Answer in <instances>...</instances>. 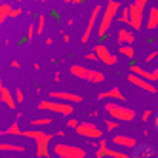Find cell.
Wrapping results in <instances>:
<instances>
[{"label": "cell", "instance_id": "obj_1", "mask_svg": "<svg viewBox=\"0 0 158 158\" xmlns=\"http://www.w3.org/2000/svg\"><path fill=\"white\" fill-rule=\"evenodd\" d=\"M23 137H31L35 139L36 143V156L40 158H48L50 156V141L57 135L61 137L63 131H57V133H48V131H40V130H29V131H21Z\"/></svg>", "mask_w": 158, "mask_h": 158}, {"label": "cell", "instance_id": "obj_2", "mask_svg": "<svg viewBox=\"0 0 158 158\" xmlns=\"http://www.w3.org/2000/svg\"><path fill=\"white\" fill-rule=\"evenodd\" d=\"M120 8H122V4L118 2V0H109V2L105 4L103 14H101V21L97 23V36L99 38H105L109 35L110 25H112V21L116 19Z\"/></svg>", "mask_w": 158, "mask_h": 158}, {"label": "cell", "instance_id": "obj_3", "mask_svg": "<svg viewBox=\"0 0 158 158\" xmlns=\"http://www.w3.org/2000/svg\"><path fill=\"white\" fill-rule=\"evenodd\" d=\"M105 110H107V114H109L110 118H114V120H118V122H133V118L137 116L133 109L124 107V105H120V103H114V101H109V103L105 105Z\"/></svg>", "mask_w": 158, "mask_h": 158}, {"label": "cell", "instance_id": "obj_4", "mask_svg": "<svg viewBox=\"0 0 158 158\" xmlns=\"http://www.w3.org/2000/svg\"><path fill=\"white\" fill-rule=\"evenodd\" d=\"M38 109L40 110H50V112H55V114H61V116H71L73 114V103H65V101H40L38 103Z\"/></svg>", "mask_w": 158, "mask_h": 158}, {"label": "cell", "instance_id": "obj_5", "mask_svg": "<svg viewBox=\"0 0 158 158\" xmlns=\"http://www.w3.org/2000/svg\"><path fill=\"white\" fill-rule=\"evenodd\" d=\"M53 154L59 158H86V151L82 147L71 143H57L53 147Z\"/></svg>", "mask_w": 158, "mask_h": 158}, {"label": "cell", "instance_id": "obj_6", "mask_svg": "<svg viewBox=\"0 0 158 158\" xmlns=\"http://www.w3.org/2000/svg\"><path fill=\"white\" fill-rule=\"evenodd\" d=\"M74 131L80 135V137H86V139H103V131H101L94 122H80Z\"/></svg>", "mask_w": 158, "mask_h": 158}, {"label": "cell", "instance_id": "obj_7", "mask_svg": "<svg viewBox=\"0 0 158 158\" xmlns=\"http://www.w3.org/2000/svg\"><path fill=\"white\" fill-rule=\"evenodd\" d=\"M128 8H130V23H128V25H130L133 31H141V29H143L145 8L139 6V4H135V2H131Z\"/></svg>", "mask_w": 158, "mask_h": 158}, {"label": "cell", "instance_id": "obj_8", "mask_svg": "<svg viewBox=\"0 0 158 158\" xmlns=\"http://www.w3.org/2000/svg\"><path fill=\"white\" fill-rule=\"evenodd\" d=\"M101 10H103L101 6H95V8L92 10V14H89V19H88V25H86V31H84L82 38H80L82 44H86V42L89 40V36H92L94 29L97 27V23H99V15H101Z\"/></svg>", "mask_w": 158, "mask_h": 158}, {"label": "cell", "instance_id": "obj_9", "mask_svg": "<svg viewBox=\"0 0 158 158\" xmlns=\"http://www.w3.org/2000/svg\"><path fill=\"white\" fill-rule=\"evenodd\" d=\"M94 52L97 53V59L103 63V65L112 67V65H116V63H118V57H116V55L105 46V44H97V46L94 48Z\"/></svg>", "mask_w": 158, "mask_h": 158}, {"label": "cell", "instance_id": "obj_10", "mask_svg": "<svg viewBox=\"0 0 158 158\" xmlns=\"http://www.w3.org/2000/svg\"><path fill=\"white\" fill-rule=\"evenodd\" d=\"M128 82H130L131 86H137L139 89H143V92H147V94H156V92H158L156 86H154L151 80H147V78H141V76L133 74V73L128 74Z\"/></svg>", "mask_w": 158, "mask_h": 158}, {"label": "cell", "instance_id": "obj_11", "mask_svg": "<svg viewBox=\"0 0 158 158\" xmlns=\"http://www.w3.org/2000/svg\"><path fill=\"white\" fill-rule=\"evenodd\" d=\"M110 141H112V145L122 147V149H135V147H137V141H135L133 137H130V135H124V133L112 135Z\"/></svg>", "mask_w": 158, "mask_h": 158}, {"label": "cell", "instance_id": "obj_12", "mask_svg": "<svg viewBox=\"0 0 158 158\" xmlns=\"http://www.w3.org/2000/svg\"><path fill=\"white\" fill-rule=\"evenodd\" d=\"M52 99H59L65 101V103H82V95L80 94H73V92H52L50 94Z\"/></svg>", "mask_w": 158, "mask_h": 158}, {"label": "cell", "instance_id": "obj_13", "mask_svg": "<svg viewBox=\"0 0 158 158\" xmlns=\"http://www.w3.org/2000/svg\"><path fill=\"white\" fill-rule=\"evenodd\" d=\"M133 42H135L133 29H126V27L118 29V32H116V44H120V46H124V44H131V46H133Z\"/></svg>", "mask_w": 158, "mask_h": 158}, {"label": "cell", "instance_id": "obj_14", "mask_svg": "<svg viewBox=\"0 0 158 158\" xmlns=\"http://www.w3.org/2000/svg\"><path fill=\"white\" fill-rule=\"evenodd\" d=\"M97 99H99V101H101V99H112V101H126V95L122 94V89H120L118 86H112L110 89H107V92L99 94V95H97Z\"/></svg>", "mask_w": 158, "mask_h": 158}, {"label": "cell", "instance_id": "obj_15", "mask_svg": "<svg viewBox=\"0 0 158 158\" xmlns=\"http://www.w3.org/2000/svg\"><path fill=\"white\" fill-rule=\"evenodd\" d=\"M71 74L76 76V78H80V80H89V74H92V69H88V67L84 65H71Z\"/></svg>", "mask_w": 158, "mask_h": 158}, {"label": "cell", "instance_id": "obj_16", "mask_svg": "<svg viewBox=\"0 0 158 158\" xmlns=\"http://www.w3.org/2000/svg\"><path fill=\"white\" fill-rule=\"evenodd\" d=\"M0 101L6 105V107H10V109H15V105H17V101H15V95H12V92L6 88V86H2L0 88Z\"/></svg>", "mask_w": 158, "mask_h": 158}, {"label": "cell", "instance_id": "obj_17", "mask_svg": "<svg viewBox=\"0 0 158 158\" xmlns=\"http://www.w3.org/2000/svg\"><path fill=\"white\" fill-rule=\"evenodd\" d=\"M0 151L10 152V154H25L27 152L23 145H15V143H0Z\"/></svg>", "mask_w": 158, "mask_h": 158}, {"label": "cell", "instance_id": "obj_18", "mask_svg": "<svg viewBox=\"0 0 158 158\" xmlns=\"http://www.w3.org/2000/svg\"><path fill=\"white\" fill-rule=\"evenodd\" d=\"M158 27V6H152L147 14V31H154Z\"/></svg>", "mask_w": 158, "mask_h": 158}, {"label": "cell", "instance_id": "obj_19", "mask_svg": "<svg viewBox=\"0 0 158 158\" xmlns=\"http://www.w3.org/2000/svg\"><path fill=\"white\" fill-rule=\"evenodd\" d=\"M130 71H131L133 74L141 76V78H147V80L154 82V78H152V71H147V69H143V67H141V65H137V63H131V65H130Z\"/></svg>", "mask_w": 158, "mask_h": 158}, {"label": "cell", "instance_id": "obj_20", "mask_svg": "<svg viewBox=\"0 0 158 158\" xmlns=\"http://www.w3.org/2000/svg\"><path fill=\"white\" fill-rule=\"evenodd\" d=\"M135 158H152L154 156V151L151 149V147L149 145H137V147H135V154H133Z\"/></svg>", "mask_w": 158, "mask_h": 158}, {"label": "cell", "instance_id": "obj_21", "mask_svg": "<svg viewBox=\"0 0 158 158\" xmlns=\"http://www.w3.org/2000/svg\"><path fill=\"white\" fill-rule=\"evenodd\" d=\"M19 116H21V114H19ZM19 116H17V120H15V122H12V124H10V126L4 130V133H6V135H21V131H23V130L19 128Z\"/></svg>", "mask_w": 158, "mask_h": 158}, {"label": "cell", "instance_id": "obj_22", "mask_svg": "<svg viewBox=\"0 0 158 158\" xmlns=\"http://www.w3.org/2000/svg\"><path fill=\"white\" fill-rule=\"evenodd\" d=\"M118 53L124 55V57H128V59H133L135 57V50H133L131 44H124V46H120L118 48Z\"/></svg>", "mask_w": 158, "mask_h": 158}, {"label": "cell", "instance_id": "obj_23", "mask_svg": "<svg viewBox=\"0 0 158 158\" xmlns=\"http://www.w3.org/2000/svg\"><path fill=\"white\" fill-rule=\"evenodd\" d=\"M89 84H103L105 82V74L101 73V71H95V69H92V74H89V80H88Z\"/></svg>", "mask_w": 158, "mask_h": 158}, {"label": "cell", "instance_id": "obj_24", "mask_svg": "<svg viewBox=\"0 0 158 158\" xmlns=\"http://www.w3.org/2000/svg\"><path fill=\"white\" fill-rule=\"evenodd\" d=\"M10 12H12V6L6 4V2H0V25L10 17Z\"/></svg>", "mask_w": 158, "mask_h": 158}, {"label": "cell", "instance_id": "obj_25", "mask_svg": "<svg viewBox=\"0 0 158 158\" xmlns=\"http://www.w3.org/2000/svg\"><path fill=\"white\" fill-rule=\"evenodd\" d=\"M118 23H122V25H128V23H130V8H128V6L120 8V14H118Z\"/></svg>", "mask_w": 158, "mask_h": 158}, {"label": "cell", "instance_id": "obj_26", "mask_svg": "<svg viewBox=\"0 0 158 158\" xmlns=\"http://www.w3.org/2000/svg\"><path fill=\"white\" fill-rule=\"evenodd\" d=\"M48 124H52V118H48V116H44V118H32L31 120V126H48Z\"/></svg>", "mask_w": 158, "mask_h": 158}, {"label": "cell", "instance_id": "obj_27", "mask_svg": "<svg viewBox=\"0 0 158 158\" xmlns=\"http://www.w3.org/2000/svg\"><path fill=\"white\" fill-rule=\"evenodd\" d=\"M118 124H120L118 120L110 118V116H109V118H105V128H107V131H114V130L118 128Z\"/></svg>", "mask_w": 158, "mask_h": 158}, {"label": "cell", "instance_id": "obj_28", "mask_svg": "<svg viewBox=\"0 0 158 158\" xmlns=\"http://www.w3.org/2000/svg\"><path fill=\"white\" fill-rule=\"evenodd\" d=\"M44 25H46V17H44V15H38V19H36V35H38V36L44 32Z\"/></svg>", "mask_w": 158, "mask_h": 158}, {"label": "cell", "instance_id": "obj_29", "mask_svg": "<svg viewBox=\"0 0 158 158\" xmlns=\"http://www.w3.org/2000/svg\"><path fill=\"white\" fill-rule=\"evenodd\" d=\"M35 35H36V23H35V25H29V27H27V42H31Z\"/></svg>", "mask_w": 158, "mask_h": 158}, {"label": "cell", "instance_id": "obj_30", "mask_svg": "<svg viewBox=\"0 0 158 158\" xmlns=\"http://www.w3.org/2000/svg\"><path fill=\"white\" fill-rule=\"evenodd\" d=\"M14 95H15V101H17V103H23V101H25V95H23V92H21L19 88L15 89V94H14Z\"/></svg>", "mask_w": 158, "mask_h": 158}, {"label": "cell", "instance_id": "obj_31", "mask_svg": "<svg viewBox=\"0 0 158 158\" xmlns=\"http://www.w3.org/2000/svg\"><path fill=\"white\" fill-rule=\"evenodd\" d=\"M78 124H80V122H78V120H74V118H67V126H69V128H73V130H76L78 128Z\"/></svg>", "mask_w": 158, "mask_h": 158}, {"label": "cell", "instance_id": "obj_32", "mask_svg": "<svg viewBox=\"0 0 158 158\" xmlns=\"http://www.w3.org/2000/svg\"><path fill=\"white\" fill-rule=\"evenodd\" d=\"M23 14V8H12V12H10V17H19Z\"/></svg>", "mask_w": 158, "mask_h": 158}, {"label": "cell", "instance_id": "obj_33", "mask_svg": "<svg viewBox=\"0 0 158 158\" xmlns=\"http://www.w3.org/2000/svg\"><path fill=\"white\" fill-rule=\"evenodd\" d=\"M151 116H152V110H151V109H147V110L143 112V114H141V120H143V122H147Z\"/></svg>", "mask_w": 158, "mask_h": 158}, {"label": "cell", "instance_id": "obj_34", "mask_svg": "<svg viewBox=\"0 0 158 158\" xmlns=\"http://www.w3.org/2000/svg\"><path fill=\"white\" fill-rule=\"evenodd\" d=\"M86 59H88V61H99L95 52H89V53H86Z\"/></svg>", "mask_w": 158, "mask_h": 158}, {"label": "cell", "instance_id": "obj_35", "mask_svg": "<svg viewBox=\"0 0 158 158\" xmlns=\"http://www.w3.org/2000/svg\"><path fill=\"white\" fill-rule=\"evenodd\" d=\"M156 55H158V52L154 50V52H151V53H149V55H147V57H145V61H147V63H151L152 59H156Z\"/></svg>", "mask_w": 158, "mask_h": 158}, {"label": "cell", "instance_id": "obj_36", "mask_svg": "<svg viewBox=\"0 0 158 158\" xmlns=\"http://www.w3.org/2000/svg\"><path fill=\"white\" fill-rule=\"evenodd\" d=\"M135 4H139V6H143V8H147V4H149V0H133Z\"/></svg>", "mask_w": 158, "mask_h": 158}, {"label": "cell", "instance_id": "obj_37", "mask_svg": "<svg viewBox=\"0 0 158 158\" xmlns=\"http://www.w3.org/2000/svg\"><path fill=\"white\" fill-rule=\"evenodd\" d=\"M152 78H154V82H158V67L152 69Z\"/></svg>", "mask_w": 158, "mask_h": 158}, {"label": "cell", "instance_id": "obj_38", "mask_svg": "<svg viewBox=\"0 0 158 158\" xmlns=\"http://www.w3.org/2000/svg\"><path fill=\"white\" fill-rule=\"evenodd\" d=\"M12 67H14V69H19L21 65H19V61H12Z\"/></svg>", "mask_w": 158, "mask_h": 158}, {"label": "cell", "instance_id": "obj_39", "mask_svg": "<svg viewBox=\"0 0 158 158\" xmlns=\"http://www.w3.org/2000/svg\"><path fill=\"white\" fill-rule=\"evenodd\" d=\"M154 128L158 130V112H156V114H154Z\"/></svg>", "mask_w": 158, "mask_h": 158}, {"label": "cell", "instance_id": "obj_40", "mask_svg": "<svg viewBox=\"0 0 158 158\" xmlns=\"http://www.w3.org/2000/svg\"><path fill=\"white\" fill-rule=\"evenodd\" d=\"M6 158H23V156H21V154H8Z\"/></svg>", "mask_w": 158, "mask_h": 158}, {"label": "cell", "instance_id": "obj_41", "mask_svg": "<svg viewBox=\"0 0 158 158\" xmlns=\"http://www.w3.org/2000/svg\"><path fill=\"white\" fill-rule=\"evenodd\" d=\"M84 0H73V4H82Z\"/></svg>", "mask_w": 158, "mask_h": 158}, {"label": "cell", "instance_id": "obj_42", "mask_svg": "<svg viewBox=\"0 0 158 158\" xmlns=\"http://www.w3.org/2000/svg\"><path fill=\"white\" fill-rule=\"evenodd\" d=\"M2 86H4V84H2V78H0V88H2Z\"/></svg>", "mask_w": 158, "mask_h": 158}, {"label": "cell", "instance_id": "obj_43", "mask_svg": "<svg viewBox=\"0 0 158 158\" xmlns=\"http://www.w3.org/2000/svg\"><path fill=\"white\" fill-rule=\"evenodd\" d=\"M2 133H4V131H2V130H0V135H2Z\"/></svg>", "mask_w": 158, "mask_h": 158}, {"label": "cell", "instance_id": "obj_44", "mask_svg": "<svg viewBox=\"0 0 158 158\" xmlns=\"http://www.w3.org/2000/svg\"><path fill=\"white\" fill-rule=\"evenodd\" d=\"M36 158H40V156H36Z\"/></svg>", "mask_w": 158, "mask_h": 158}]
</instances>
